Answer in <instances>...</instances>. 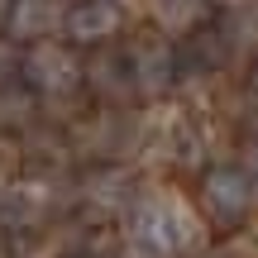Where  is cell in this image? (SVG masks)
I'll use <instances>...</instances> for the list:
<instances>
[{"label": "cell", "instance_id": "obj_1", "mask_svg": "<svg viewBox=\"0 0 258 258\" xmlns=\"http://www.w3.org/2000/svg\"><path fill=\"white\" fill-rule=\"evenodd\" d=\"M129 234H134V244L144 253L177 258V253H186V249L201 244V220H196L177 196L153 191V196H144V201L134 206V215H129Z\"/></svg>", "mask_w": 258, "mask_h": 258}, {"label": "cell", "instance_id": "obj_2", "mask_svg": "<svg viewBox=\"0 0 258 258\" xmlns=\"http://www.w3.org/2000/svg\"><path fill=\"white\" fill-rule=\"evenodd\" d=\"M201 191H206V206H211L215 220H239V215H249L258 186L249 182L244 167H215V172H206Z\"/></svg>", "mask_w": 258, "mask_h": 258}, {"label": "cell", "instance_id": "obj_7", "mask_svg": "<svg viewBox=\"0 0 258 258\" xmlns=\"http://www.w3.org/2000/svg\"><path fill=\"white\" fill-rule=\"evenodd\" d=\"M220 258H253L249 249H230V253H220Z\"/></svg>", "mask_w": 258, "mask_h": 258}, {"label": "cell", "instance_id": "obj_5", "mask_svg": "<svg viewBox=\"0 0 258 258\" xmlns=\"http://www.w3.org/2000/svg\"><path fill=\"white\" fill-rule=\"evenodd\" d=\"M62 19V5L57 0H19L15 5V34L19 38H48Z\"/></svg>", "mask_w": 258, "mask_h": 258}, {"label": "cell", "instance_id": "obj_3", "mask_svg": "<svg viewBox=\"0 0 258 258\" xmlns=\"http://www.w3.org/2000/svg\"><path fill=\"white\" fill-rule=\"evenodd\" d=\"M24 77L38 91H72L77 86V62H72V53H62L57 43H38L34 53L24 57Z\"/></svg>", "mask_w": 258, "mask_h": 258}, {"label": "cell", "instance_id": "obj_6", "mask_svg": "<svg viewBox=\"0 0 258 258\" xmlns=\"http://www.w3.org/2000/svg\"><path fill=\"white\" fill-rule=\"evenodd\" d=\"M244 172H249V182L258 186V148H249V158H244Z\"/></svg>", "mask_w": 258, "mask_h": 258}, {"label": "cell", "instance_id": "obj_4", "mask_svg": "<svg viewBox=\"0 0 258 258\" xmlns=\"http://www.w3.org/2000/svg\"><path fill=\"white\" fill-rule=\"evenodd\" d=\"M62 24L77 43H96V38H110L120 29V5L115 0H77Z\"/></svg>", "mask_w": 258, "mask_h": 258}]
</instances>
